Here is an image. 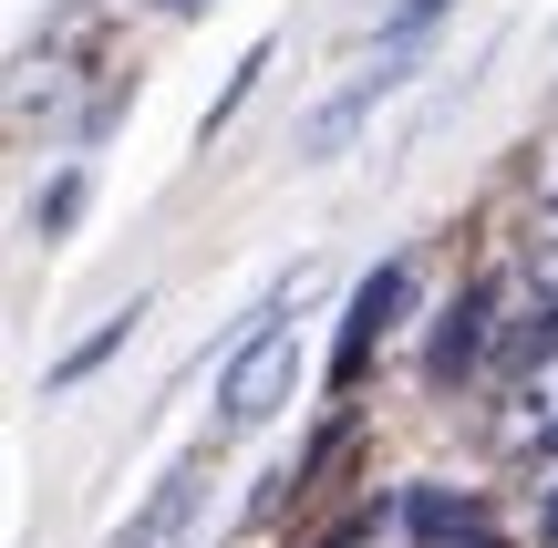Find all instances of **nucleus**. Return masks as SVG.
<instances>
[{
    "mask_svg": "<svg viewBox=\"0 0 558 548\" xmlns=\"http://www.w3.org/2000/svg\"><path fill=\"white\" fill-rule=\"evenodd\" d=\"M135 310H145V301H124V310H114V321H104V331H83V342H73V352H62V363H52V393H73L83 373H104V363H114V352L135 342Z\"/></svg>",
    "mask_w": 558,
    "mask_h": 548,
    "instance_id": "6e6552de",
    "label": "nucleus"
},
{
    "mask_svg": "<svg viewBox=\"0 0 558 548\" xmlns=\"http://www.w3.org/2000/svg\"><path fill=\"white\" fill-rule=\"evenodd\" d=\"M145 11H207V0H145Z\"/></svg>",
    "mask_w": 558,
    "mask_h": 548,
    "instance_id": "9b49d317",
    "label": "nucleus"
},
{
    "mask_svg": "<svg viewBox=\"0 0 558 548\" xmlns=\"http://www.w3.org/2000/svg\"><path fill=\"white\" fill-rule=\"evenodd\" d=\"M518 352H527V363H548V352H558V218H548V239L527 248V321H518Z\"/></svg>",
    "mask_w": 558,
    "mask_h": 548,
    "instance_id": "0eeeda50",
    "label": "nucleus"
},
{
    "mask_svg": "<svg viewBox=\"0 0 558 548\" xmlns=\"http://www.w3.org/2000/svg\"><path fill=\"white\" fill-rule=\"evenodd\" d=\"M497 435H507V446H558V352H548V363H527L518 373V393H507V414H497Z\"/></svg>",
    "mask_w": 558,
    "mask_h": 548,
    "instance_id": "39448f33",
    "label": "nucleus"
},
{
    "mask_svg": "<svg viewBox=\"0 0 558 548\" xmlns=\"http://www.w3.org/2000/svg\"><path fill=\"white\" fill-rule=\"evenodd\" d=\"M486 331H497V290H465V301L445 310V331H435V352H424V373H435V383H456V373L486 352Z\"/></svg>",
    "mask_w": 558,
    "mask_h": 548,
    "instance_id": "423d86ee",
    "label": "nucleus"
},
{
    "mask_svg": "<svg viewBox=\"0 0 558 548\" xmlns=\"http://www.w3.org/2000/svg\"><path fill=\"white\" fill-rule=\"evenodd\" d=\"M456 11V0H383V52H424V32Z\"/></svg>",
    "mask_w": 558,
    "mask_h": 548,
    "instance_id": "1a4fd4ad",
    "label": "nucleus"
},
{
    "mask_svg": "<svg viewBox=\"0 0 558 548\" xmlns=\"http://www.w3.org/2000/svg\"><path fill=\"white\" fill-rule=\"evenodd\" d=\"M73 207H83V176H52V186H41V207H32V228H41V239H62Z\"/></svg>",
    "mask_w": 558,
    "mask_h": 548,
    "instance_id": "9d476101",
    "label": "nucleus"
},
{
    "mask_svg": "<svg viewBox=\"0 0 558 548\" xmlns=\"http://www.w3.org/2000/svg\"><path fill=\"white\" fill-rule=\"evenodd\" d=\"M414 62H424V52H383V62H373V73H352V83H341V94H331V103H320V114H311V124H300V166H331V156H341V145H352V135H362V124H373V114H383V94H403V83H414Z\"/></svg>",
    "mask_w": 558,
    "mask_h": 548,
    "instance_id": "7ed1b4c3",
    "label": "nucleus"
},
{
    "mask_svg": "<svg viewBox=\"0 0 558 548\" xmlns=\"http://www.w3.org/2000/svg\"><path fill=\"white\" fill-rule=\"evenodd\" d=\"M207 476H218V455H186V466H166V487L114 528V548H177L186 528H197V508H207Z\"/></svg>",
    "mask_w": 558,
    "mask_h": 548,
    "instance_id": "20e7f679",
    "label": "nucleus"
},
{
    "mask_svg": "<svg viewBox=\"0 0 558 548\" xmlns=\"http://www.w3.org/2000/svg\"><path fill=\"white\" fill-rule=\"evenodd\" d=\"M403 310H414V269L403 259H383L373 280L352 290V310H341V342H331V383H362V373H373V352L393 342V321Z\"/></svg>",
    "mask_w": 558,
    "mask_h": 548,
    "instance_id": "f03ea898",
    "label": "nucleus"
},
{
    "mask_svg": "<svg viewBox=\"0 0 558 548\" xmlns=\"http://www.w3.org/2000/svg\"><path fill=\"white\" fill-rule=\"evenodd\" d=\"M300 383V331H269V342H248L239 363L218 373V435H259L279 404H290Z\"/></svg>",
    "mask_w": 558,
    "mask_h": 548,
    "instance_id": "f257e3e1",
    "label": "nucleus"
}]
</instances>
